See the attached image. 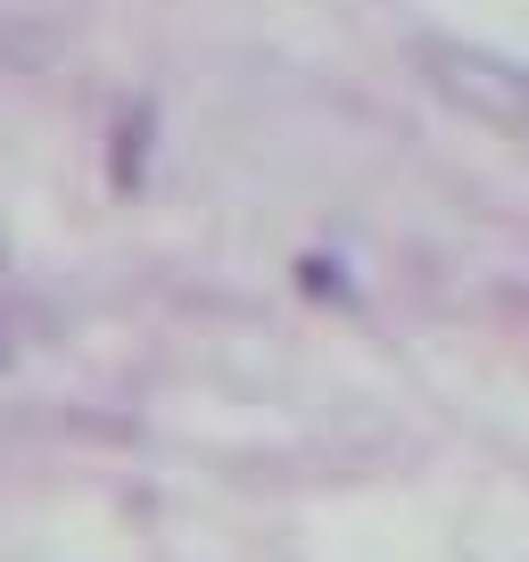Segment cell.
Wrapping results in <instances>:
<instances>
[{"instance_id": "5b68a950", "label": "cell", "mask_w": 529, "mask_h": 562, "mask_svg": "<svg viewBox=\"0 0 529 562\" xmlns=\"http://www.w3.org/2000/svg\"><path fill=\"white\" fill-rule=\"evenodd\" d=\"M9 356H18V339H9V323H0V372H9Z\"/></svg>"}, {"instance_id": "7a4b0ae2", "label": "cell", "mask_w": 529, "mask_h": 562, "mask_svg": "<svg viewBox=\"0 0 529 562\" xmlns=\"http://www.w3.org/2000/svg\"><path fill=\"white\" fill-rule=\"evenodd\" d=\"M290 273H299V290H306V299H323V306H348V299H356L348 257H331V248H306V257L290 265Z\"/></svg>"}, {"instance_id": "277c9868", "label": "cell", "mask_w": 529, "mask_h": 562, "mask_svg": "<svg viewBox=\"0 0 529 562\" xmlns=\"http://www.w3.org/2000/svg\"><path fill=\"white\" fill-rule=\"evenodd\" d=\"M505 315H521V323H529V290H505Z\"/></svg>"}, {"instance_id": "6da1fadb", "label": "cell", "mask_w": 529, "mask_h": 562, "mask_svg": "<svg viewBox=\"0 0 529 562\" xmlns=\"http://www.w3.org/2000/svg\"><path fill=\"white\" fill-rule=\"evenodd\" d=\"M414 67L439 91L447 108H463L472 124L496 133H529V67L521 58H496L480 42H414Z\"/></svg>"}, {"instance_id": "3957f363", "label": "cell", "mask_w": 529, "mask_h": 562, "mask_svg": "<svg viewBox=\"0 0 529 562\" xmlns=\"http://www.w3.org/2000/svg\"><path fill=\"white\" fill-rule=\"evenodd\" d=\"M142 166H149V108H124V124H116V166H108V182H116V191H142Z\"/></svg>"}]
</instances>
